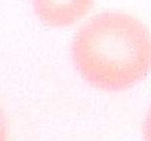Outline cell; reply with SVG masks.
Instances as JSON below:
<instances>
[{"mask_svg": "<svg viewBox=\"0 0 151 141\" xmlns=\"http://www.w3.org/2000/svg\"><path fill=\"white\" fill-rule=\"evenodd\" d=\"M72 58L81 77L93 88L126 90L150 73L151 33L130 14L98 13L76 33Z\"/></svg>", "mask_w": 151, "mask_h": 141, "instance_id": "6da1fadb", "label": "cell"}, {"mask_svg": "<svg viewBox=\"0 0 151 141\" xmlns=\"http://www.w3.org/2000/svg\"><path fill=\"white\" fill-rule=\"evenodd\" d=\"M39 20L51 27L75 25L92 11L94 0H32Z\"/></svg>", "mask_w": 151, "mask_h": 141, "instance_id": "7a4b0ae2", "label": "cell"}, {"mask_svg": "<svg viewBox=\"0 0 151 141\" xmlns=\"http://www.w3.org/2000/svg\"><path fill=\"white\" fill-rule=\"evenodd\" d=\"M144 137L145 141H151V109L145 118L144 124Z\"/></svg>", "mask_w": 151, "mask_h": 141, "instance_id": "3957f363", "label": "cell"}, {"mask_svg": "<svg viewBox=\"0 0 151 141\" xmlns=\"http://www.w3.org/2000/svg\"><path fill=\"white\" fill-rule=\"evenodd\" d=\"M6 139H7L6 118L4 116L2 109L0 108V141H6Z\"/></svg>", "mask_w": 151, "mask_h": 141, "instance_id": "277c9868", "label": "cell"}]
</instances>
